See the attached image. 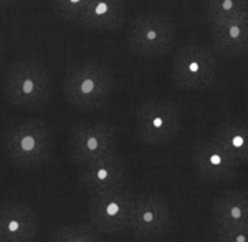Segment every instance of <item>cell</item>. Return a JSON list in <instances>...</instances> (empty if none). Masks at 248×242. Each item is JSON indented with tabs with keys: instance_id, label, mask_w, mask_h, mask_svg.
I'll use <instances>...</instances> for the list:
<instances>
[{
	"instance_id": "6da1fadb",
	"label": "cell",
	"mask_w": 248,
	"mask_h": 242,
	"mask_svg": "<svg viewBox=\"0 0 248 242\" xmlns=\"http://www.w3.org/2000/svg\"><path fill=\"white\" fill-rule=\"evenodd\" d=\"M53 131L40 120H27L10 126L3 135V149L12 164L18 168H38L53 151Z\"/></svg>"
},
{
	"instance_id": "7a4b0ae2",
	"label": "cell",
	"mask_w": 248,
	"mask_h": 242,
	"mask_svg": "<svg viewBox=\"0 0 248 242\" xmlns=\"http://www.w3.org/2000/svg\"><path fill=\"white\" fill-rule=\"evenodd\" d=\"M113 76L105 65L81 62L68 70L63 82V95L71 106L78 110H98L111 96Z\"/></svg>"
},
{
	"instance_id": "3957f363",
	"label": "cell",
	"mask_w": 248,
	"mask_h": 242,
	"mask_svg": "<svg viewBox=\"0 0 248 242\" xmlns=\"http://www.w3.org/2000/svg\"><path fill=\"white\" fill-rule=\"evenodd\" d=\"M3 93L14 108L38 110L45 106L51 93V78L43 65L22 60L7 70Z\"/></svg>"
},
{
	"instance_id": "277c9868",
	"label": "cell",
	"mask_w": 248,
	"mask_h": 242,
	"mask_svg": "<svg viewBox=\"0 0 248 242\" xmlns=\"http://www.w3.org/2000/svg\"><path fill=\"white\" fill-rule=\"evenodd\" d=\"M136 136L149 146H164L182 133V115L175 103L149 98L136 108Z\"/></svg>"
},
{
	"instance_id": "5b68a950",
	"label": "cell",
	"mask_w": 248,
	"mask_h": 242,
	"mask_svg": "<svg viewBox=\"0 0 248 242\" xmlns=\"http://www.w3.org/2000/svg\"><path fill=\"white\" fill-rule=\"evenodd\" d=\"M218 63L209 47L182 45L175 50L170 62V76L181 90H205L215 82Z\"/></svg>"
},
{
	"instance_id": "8992f818",
	"label": "cell",
	"mask_w": 248,
	"mask_h": 242,
	"mask_svg": "<svg viewBox=\"0 0 248 242\" xmlns=\"http://www.w3.org/2000/svg\"><path fill=\"white\" fill-rule=\"evenodd\" d=\"M116 148L118 131L109 123H78L68 133V151L73 163L79 168L116 153Z\"/></svg>"
},
{
	"instance_id": "52a82bcc",
	"label": "cell",
	"mask_w": 248,
	"mask_h": 242,
	"mask_svg": "<svg viewBox=\"0 0 248 242\" xmlns=\"http://www.w3.org/2000/svg\"><path fill=\"white\" fill-rule=\"evenodd\" d=\"M174 40L175 22L161 14L138 15L127 30V43L131 50L146 58H155L167 53Z\"/></svg>"
},
{
	"instance_id": "ba28073f",
	"label": "cell",
	"mask_w": 248,
	"mask_h": 242,
	"mask_svg": "<svg viewBox=\"0 0 248 242\" xmlns=\"http://www.w3.org/2000/svg\"><path fill=\"white\" fill-rule=\"evenodd\" d=\"M136 194L126 188L90 194L88 211L91 223L99 232L118 234L129 231V217Z\"/></svg>"
},
{
	"instance_id": "9c48e42d",
	"label": "cell",
	"mask_w": 248,
	"mask_h": 242,
	"mask_svg": "<svg viewBox=\"0 0 248 242\" xmlns=\"http://www.w3.org/2000/svg\"><path fill=\"white\" fill-rule=\"evenodd\" d=\"M190 159L197 176L209 183L233 181L242 173V168L215 143L212 136H202L195 141Z\"/></svg>"
},
{
	"instance_id": "30bf717a",
	"label": "cell",
	"mask_w": 248,
	"mask_h": 242,
	"mask_svg": "<svg viewBox=\"0 0 248 242\" xmlns=\"http://www.w3.org/2000/svg\"><path fill=\"white\" fill-rule=\"evenodd\" d=\"M169 201L159 194H136L129 217V229L141 239L164 236L170 227Z\"/></svg>"
},
{
	"instance_id": "8fae6325",
	"label": "cell",
	"mask_w": 248,
	"mask_h": 242,
	"mask_svg": "<svg viewBox=\"0 0 248 242\" xmlns=\"http://www.w3.org/2000/svg\"><path fill=\"white\" fill-rule=\"evenodd\" d=\"M78 181L79 186L88 192V196L124 188V184H126V163L118 155V151L111 153L105 158L83 166L79 169Z\"/></svg>"
},
{
	"instance_id": "7c38bea8",
	"label": "cell",
	"mask_w": 248,
	"mask_h": 242,
	"mask_svg": "<svg viewBox=\"0 0 248 242\" xmlns=\"http://www.w3.org/2000/svg\"><path fill=\"white\" fill-rule=\"evenodd\" d=\"M38 234V217L23 203L0 204V242H33Z\"/></svg>"
},
{
	"instance_id": "4fadbf2b",
	"label": "cell",
	"mask_w": 248,
	"mask_h": 242,
	"mask_svg": "<svg viewBox=\"0 0 248 242\" xmlns=\"http://www.w3.org/2000/svg\"><path fill=\"white\" fill-rule=\"evenodd\" d=\"M214 231L248 227V194L245 189H227L212 201Z\"/></svg>"
},
{
	"instance_id": "5bb4252c",
	"label": "cell",
	"mask_w": 248,
	"mask_h": 242,
	"mask_svg": "<svg viewBox=\"0 0 248 242\" xmlns=\"http://www.w3.org/2000/svg\"><path fill=\"white\" fill-rule=\"evenodd\" d=\"M212 43L222 55L238 58L247 55L248 48V15L209 23Z\"/></svg>"
},
{
	"instance_id": "9a60e30c",
	"label": "cell",
	"mask_w": 248,
	"mask_h": 242,
	"mask_svg": "<svg viewBox=\"0 0 248 242\" xmlns=\"http://www.w3.org/2000/svg\"><path fill=\"white\" fill-rule=\"evenodd\" d=\"M212 138L240 168L248 163V126L242 118H227L215 126Z\"/></svg>"
},
{
	"instance_id": "2e32d148",
	"label": "cell",
	"mask_w": 248,
	"mask_h": 242,
	"mask_svg": "<svg viewBox=\"0 0 248 242\" xmlns=\"http://www.w3.org/2000/svg\"><path fill=\"white\" fill-rule=\"evenodd\" d=\"M126 0H90L77 22L93 32H111L121 25Z\"/></svg>"
},
{
	"instance_id": "e0dca14e",
	"label": "cell",
	"mask_w": 248,
	"mask_h": 242,
	"mask_svg": "<svg viewBox=\"0 0 248 242\" xmlns=\"http://www.w3.org/2000/svg\"><path fill=\"white\" fill-rule=\"evenodd\" d=\"M203 12L209 23L223 22L248 15V0H203Z\"/></svg>"
},
{
	"instance_id": "ac0fdd59",
	"label": "cell",
	"mask_w": 248,
	"mask_h": 242,
	"mask_svg": "<svg viewBox=\"0 0 248 242\" xmlns=\"http://www.w3.org/2000/svg\"><path fill=\"white\" fill-rule=\"evenodd\" d=\"M53 242H101L94 229L88 225H63L57 231Z\"/></svg>"
},
{
	"instance_id": "d6986e66",
	"label": "cell",
	"mask_w": 248,
	"mask_h": 242,
	"mask_svg": "<svg viewBox=\"0 0 248 242\" xmlns=\"http://www.w3.org/2000/svg\"><path fill=\"white\" fill-rule=\"evenodd\" d=\"M53 9L68 20H78L85 12L90 0H51Z\"/></svg>"
},
{
	"instance_id": "ffe728a7",
	"label": "cell",
	"mask_w": 248,
	"mask_h": 242,
	"mask_svg": "<svg viewBox=\"0 0 248 242\" xmlns=\"http://www.w3.org/2000/svg\"><path fill=\"white\" fill-rule=\"evenodd\" d=\"M214 232L217 242H248V227H233Z\"/></svg>"
},
{
	"instance_id": "44dd1931",
	"label": "cell",
	"mask_w": 248,
	"mask_h": 242,
	"mask_svg": "<svg viewBox=\"0 0 248 242\" xmlns=\"http://www.w3.org/2000/svg\"><path fill=\"white\" fill-rule=\"evenodd\" d=\"M15 2H18V0H0V9H5V7L14 5Z\"/></svg>"
},
{
	"instance_id": "7402d4cb",
	"label": "cell",
	"mask_w": 248,
	"mask_h": 242,
	"mask_svg": "<svg viewBox=\"0 0 248 242\" xmlns=\"http://www.w3.org/2000/svg\"><path fill=\"white\" fill-rule=\"evenodd\" d=\"M3 53V42H2V38H0V56H2Z\"/></svg>"
}]
</instances>
